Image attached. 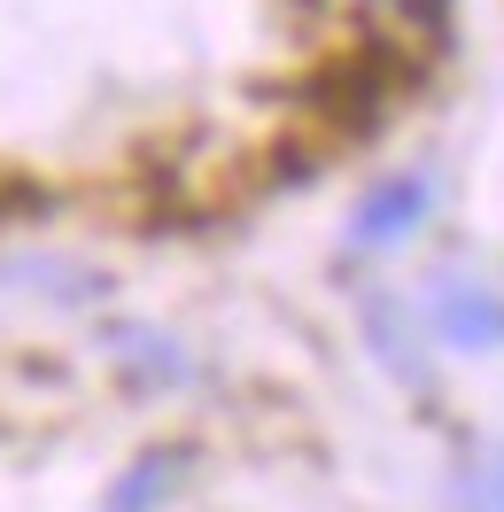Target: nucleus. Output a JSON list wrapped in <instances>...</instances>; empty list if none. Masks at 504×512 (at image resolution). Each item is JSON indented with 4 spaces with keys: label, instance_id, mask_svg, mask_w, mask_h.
<instances>
[{
    "label": "nucleus",
    "instance_id": "39448f33",
    "mask_svg": "<svg viewBox=\"0 0 504 512\" xmlns=\"http://www.w3.org/2000/svg\"><path fill=\"white\" fill-rule=\"evenodd\" d=\"M388 8H419V0H388Z\"/></svg>",
    "mask_w": 504,
    "mask_h": 512
},
{
    "label": "nucleus",
    "instance_id": "f257e3e1",
    "mask_svg": "<svg viewBox=\"0 0 504 512\" xmlns=\"http://www.w3.org/2000/svg\"><path fill=\"white\" fill-rule=\"evenodd\" d=\"M427 218H435V179H427V171H396V179H380V187L357 202V218H349V249L388 256V249H404Z\"/></svg>",
    "mask_w": 504,
    "mask_h": 512
},
{
    "label": "nucleus",
    "instance_id": "7ed1b4c3",
    "mask_svg": "<svg viewBox=\"0 0 504 512\" xmlns=\"http://www.w3.org/2000/svg\"><path fill=\"white\" fill-rule=\"evenodd\" d=\"M458 512H504V450H473L458 481H450Z\"/></svg>",
    "mask_w": 504,
    "mask_h": 512
},
{
    "label": "nucleus",
    "instance_id": "20e7f679",
    "mask_svg": "<svg viewBox=\"0 0 504 512\" xmlns=\"http://www.w3.org/2000/svg\"><path fill=\"white\" fill-rule=\"evenodd\" d=\"M179 466H187V450H171V458H140L132 481L109 497V512H148L156 497H171V489H179Z\"/></svg>",
    "mask_w": 504,
    "mask_h": 512
},
{
    "label": "nucleus",
    "instance_id": "f03ea898",
    "mask_svg": "<svg viewBox=\"0 0 504 512\" xmlns=\"http://www.w3.org/2000/svg\"><path fill=\"white\" fill-rule=\"evenodd\" d=\"M427 311L450 350H504V288H489V280H435Z\"/></svg>",
    "mask_w": 504,
    "mask_h": 512
}]
</instances>
